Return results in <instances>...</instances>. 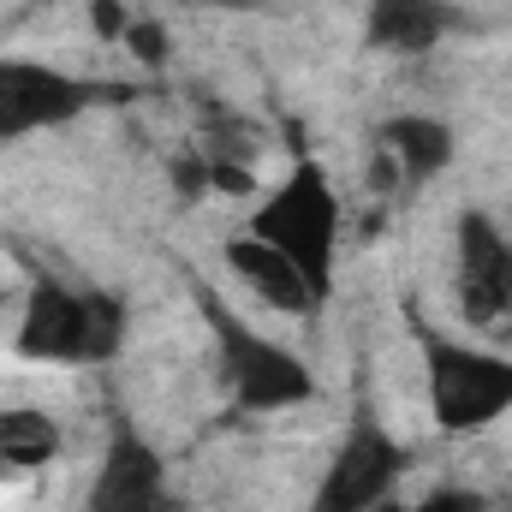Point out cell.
Instances as JSON below:
<instances>
[{"instance_id":"cell-1","label":"cell","mask_w":512,"mask_h":512,"mask_svg":"<svg viewBox=\"0 0 512 512\" xmlns=\"http://www.w3.org/2000/svg\"><path fill=\"white\" fill-rule=\"evenodd\" d=\"M286 143H292V161H286V179L262 197V209H251L245 233L274 245L286 256L310 292L328 304L334 298V262H340V227H346V209H340V191L328 179V167L304 149L298 126H286Z\"/></svg>"},{"instance_id":"cell-2","label":"cell","mask_w":512,"mask_h":512,"mask_svg":"<svg viewBox=\"0 0 512 512\" xmlns=\"http://www.w3.org/2000/svg\"><path fill=\"white\" fill-rule=\"evenodd\" d=\"M126 346V298L102 292V286H72L48 268L30 274L24 310H18V334L12 352L24 364H66V370H90L120 358Z\"/></svg>"},{"instance_id":"cell-3","label":"cell","mask_w":512,"mask_h":512,"mask_svg":"<svg viewBox=\"0 0 512 512\" xmlns=\"http://www.w3.org/2000/svg\"><path fill=\"white\" fill-rule=\"evenodd\" d=\"M185 286H191V298H197V316H203V328L215 334V352H221V376L233 387V399L245 405V411H292V405H310V399H322V382H316V370L298 358V352H286L280 340H268L256 322H245L203 274H185Z\"/></svg>"},{"instance_id":"cell-4","label":"cell","mask_w":512,"mask_h":512,"mask_svg":"<svg viewBox=\"0 0 512 512\" xmlns=\"http://www.w3.org/2000/svg\"><path fill=\"white\" fill-rule=\"evenodd\" d=\"M417 352H423V387H429V417L441 435H477L489 423H501L512 411V358L507 352H483L465 340H447L417 298H405Z\"/></svg>"},{"instance_id":"cell-5","label":"cell","mask_w":512,"mask_h":512,"mask_svg":"<svg viewBox=\"0 0 512 512\" xmlns=\"http://www.w3.org/2000/svg\"><path fill=\"white\" fill-rule=\"evenodd\" d=\"M137 90L131 84H102V78H78L60 72L48 60H18L0 54V143L12 137H36V131L72 126L90 108H120Z\"/></svg>"},{"instance_id":"cell-6","label":"cell","mask_w":512,"mask_h":512,"mask_svg":"<svg viewBox=\"0 0 512 512\" xmlns=\"http://www.w3.org/2000/svg\"><path fill=\"white\" fill-rule=\"evenodd\" d=\"M411 453L387 435V423L376 411H358L310 495V512H376L382 501H393L399 477H405Z\"/></svg>"},{"instance_id":"cell-7","label":"cell","mask_w":512,"mask_h":512,"mask_svg":"<svg viewBox=\"0 0 512 512\" xmlns=\"http://www.w3.org/2000/svg\"><path fill=\"white\" fill-rule=\"evenodd\" d=\"M459 251V310L477 328H495L512 316V239L495 227L489 209H459L453 227Z\"/></svg>"},{"instance_id":"cell-8","label":"cell","mask_w":512,"mask_h":512,"mask_svg":"<svg viewBox=\"0 0 512 512\" xmlns=\"http://www.w3.org/2000/svg\"><path fill=\"white\" fill-rule=\"evenodd\" d=\"M90 512H173L167 459L126 417H114V429H108V453H102V471L90 483Z\"/></svg>"},{"instance_id":"cell-9","label":"cell","mask_w":512,"mask_h":512,"mask_svg":"<svg viewBox=\"0 0 512 512\" xmlns=\"http://www.w3.org/2000/svg\"><path fill=\"white\" fill-rule=\"evenodd\" d=\"M221 256H227V268L251 286L268 310H280V316H316V310H322V298L310 292V280L274 251V245H262L251 233H233V239L221 245Z\"/></svg>"},{"instance_id":"cell-10","label":"cell","mask_w":512,"mask_h":512,"mask_svg":"<svg viewBox=\"0 0 512 512\" xmlns=\"http://www.w3.org/2000/svg\"><path fill=\"white\" fill-rule=\"evenodd\" d=\"M453 149H459V137L435 114H393V120H382V155L393 161V173L405 185H423V179L447 173Z\"/></svg>"},{"instance_id":"cell-11","label":"cell","mask_w":512,"mask_h":512,"mask_svg":"<svg viewBox=\"0 0 512 512\" xmlns=\"http://www.w3.org/2000/svg\"><path fill=\"white\" fill-rule=\"evenodd\" d=\"M453 30L447 0H370V42L382 54H429Z\"/></svg>"},{"instance_id":"cell-12","label":"cell","mask_w":512,"mask_h":512,"mask_svg":"<svg viewBox=\"0 0 512 512\" xmlns=\"http://www.w3.org/2000/svg\"><path fill=\"white\" fill-rule=\"evenodd\" d=\"M60 459V423L36 405H0V465L6 477L42 471Z\"/></svg>"},{"instance_id":"cell-13","label":"cell","mask_w":512,"mask_h":512,"mask_svg":"<svg viewBox=\"0 0 512 512\" xmlns=\"http://www.w3.org/2000/svg\"><path fill=\"white\" fill-rule=\"evenodd\" d=\"M167 179H173V191H179L185 203H197V197L215 191V185H209V155H203V149H179V155L167 161Z\"/></svg>"},{"instance_id":"cell-14","label":"cell","mask_w":512,"mask_h":512,"mask_svg":"<svg viewBox=\"0 0 512 512\" xmlns=\"http://www.w3.org/2000/svg\"><path fill=\"white\" fill-rule=\"evenodd\" d=\"M126 48L137 54V66H167V54H173V42H167V30H161V18H131V30H126Z\"/></svg>"},{"instance_id":"cell-15","label":"cell","mask_w":512,"mask_h":512,"mask_svg":"<svg viewBox=\"0 0 512 512\" xmlns=\"http://www.w3.org/2000/svg\"><path fill=\"white\" fill-rule=\"evenodd\" d=\"M411 512H489V495L483 489H465V483H441V489H429Z\"/></svg>"},{"instance_id":"cell-16","label":"cell","mask_w":512,"mask_h":512,"mask_svg":"<svg viewBox=\"0 0 512 512\" xmlns=\"http://www.w3.org/2000/svg\"><path fill=\"white\" fill-rule=\"evenodd\" d=\"M90 18H96V36L102 42H126V30H131L126 0H90Z\"/></svg>"},{"instance_id":"cell-17","label":"cell","mask_w":512,"mask_h":512,"mask_svg":"<svg viewBox=\"0 0 512 512\" xmlns=\"http://www.w3.org/2000/svg\"><path fill=\"white\" fill-rule=\"evenodd\" d=\"M376 512H411V507H399V495H393V501H382Z\"/></svg>"},{"instance_id":"cell-18","label":"cell","mask_w":512,"mask_h":512,"mask_svg":"<svg viewBox=\"0 0 512 512\" xmlns=\"http://www.w3.org/2000/svg\"><path fill=\"white\" fill-rule=\"evenodd\" d=\"M221 6H251V0H221Z\"/></svg>"},{"instance_id":"cell-19","label":"cell","mask_w":512,"mask_h":512,"mask_svg":"<svg viewBox=\"0 0 512 512\" xmlns=\"http://www.w3.org/2000/svg\"><path fill=\"white\" fill-rule=\"evenodd\" d=\"M0 304H6V286H0Z\"/></svg>"},{"instance_id":"cell-20","label":"cell","mask_w":512,"mask_h":512,"mask_svg":"<svg viewBox=\"0 0 512 512\" xmlns=\"http://www.w3.org/2000/svg\"><path fill=\"white\" fill-rule=\"evenodd\" d=\"M0 477H6V465H0Z\"/></svg>"}]
</instances>
